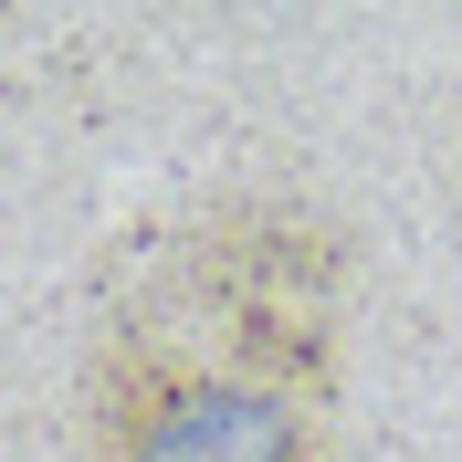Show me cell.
Masks as SVG:
<instances>
[{"mask_svg":"<svg viewBox=\"0 0 462 462\" xmlns=\"http://www.w3.org/2000/svg\"><path fill=\"white\" fill-rule=\"evenodd\" d=\"M85 462H326V452L305 400L126 326L85 378Z\"/></svg>","mask_w":462,"mask_h":462,"instance_id":"6da1fadb","label":"cell"},{"mask_svg":"<svg viewBox=\"0 0 462 462\" xmlns=\"http://www.w3.org/2000/svg\"><path fill=\"white\" fill-rule=\"evenodd\" d=\"M200 305L231 326L242 378L284 389V400H326L337 389V242L326 231H273L231 221L200 253Z\"/></svg>","mask_w":462,"mask_h":462,"instance_id":"7a4b0ae2","label":"cell"}]
</instances>
